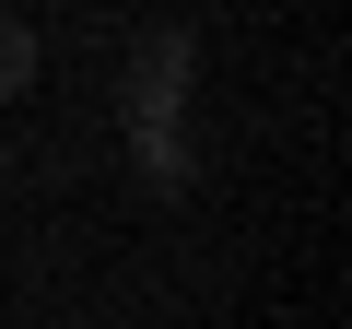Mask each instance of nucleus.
I'll use <instances>...</instances> for the list:
<instances>
[{
  "mask_svg": "<svg viewBox=\"0 0 352 329\" xmlns=\"http://www.w3.org/2000/svg\"><path fill=\"white\" fill-rule=\"evenodd\" d=\"M188 71H200V47L188 36H141V59H129V141H141V177L176 200L188 189V141H176V106H188Z\"/></svg>",
  "mask_w": 352,
  "mask_h": 329,
  "instance_id": "obj_1",
  "label": "nucleus"
},
{
  "mask_svg": "<svg viewBox=\"0 0 352 329\" xmlns=\"http://www.w3.org/2000/svg\"><path fill=\"white\" fill-rule=\"evenodd\" d=\"M36 83V24H12V12H0V106H12Z\"/></svg>",
  "mask_w": 352,
  "mask_h": 329,
  "instance_id": "obj_2",
  "label": "nucleus"
}]
</instances>
